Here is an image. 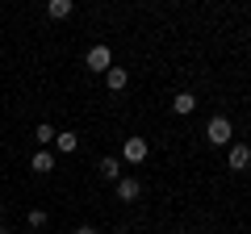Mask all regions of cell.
I'll list each match as a JSON object with an SVG mask.
<instances>
[{
	"instance_id": "obj_14",
	"label": "cell",
	"mask_w": 251,
	"mask_h": 234,
	"mask_svg": "<svg viewBox=\"0 0 251 234\" xmlns=\"http://www.w3.org/2000/svg\"><path fill=\"white\" fill-rule=\"evenodd\" d=\"M75 234H100V230H97V226H80V230H75Z\"/></svg>"
},
{
	"instance_id": "obj_15",
	"label": "cell",
	"mask_w": 251,
	"mask_h": 234,
	"mask_svg": "<svg viewBox=\"0 0 251 234\" xmlns=\"http://www.w3.org/2000/svg\"><path fill=\"white\" fill-rule=\"evenodd\" d=\"M0 234H9V226H0Z\"/></svg>"
},
{
	"instance_id": "obj_13",
	"label": "cell",
	"mask_w": 251,
	"mask_h": 234,
	"mask_svg": "<svg viewBox=\"0 0 251 234\" xmlns=\"http://www.w3.org/2000/svg\"><path fill=\"white\" fill-rule=\"evenodd\" d=\"M25 222L34 226V230H42V226H46V209H29V217H25Z\"/></svg>"
},
{
	"instance_id": "obj_2",
	"label": "cell",
	"mask_w": 251,
	"mask_h": 234,
	"mask_svg": "<svg viewBox=\"0 0 251 234\" xmlns=\"http://www.w3.org/2000/svg\"><path fill=\"white\" fill-rule=\"evenodd\" d=\"M84 67H88V71H100V75H105L109 67H113V50H109L105 42H97L88 54H84Z\"/></svg>"
},
{
	"instance_id": "obj_1",
	"label": "cell",
	"mask_w": 251,
	"mask_h": 234,
	"mask_svg": "<svg viewBox=\"0 0 251 234\" xmlns=\"http://www.w3.org/2000/svg\"><path fill=\"white\" fill-rule=\"evenodd\" d=\"M230 138H234L230 117H214V121L205 126V142H209V146H230Z\"/></svg>"
},
{
	"instance_id": "obj_4",
	"label": "cell",
	"mask_w": 251,
	"mask_h": 234,
	"mask_svg": "<svg viewBox=\"0 0 251 234\" xmlns=\"http://www.w3.org/2000/svg\"><path fill=\"white\" fill-rule=\"evenodd\" d=\"M226 167H230V171H247L251 167V146L247 142H230V151H226Z\"/></svg>"
},
{
	"instance_id": "obj_7",
	"label": "cell",
	"mask_w": 251,
	"mask_h": 234,
	"mask_svg": "<svg viewBox=\"0 0 251 234\" xmlns=\"http://www.w3.org/2000/svg\"><path fill=\"white\" fill-rule=\"evenodd\" d=\"M193 109H197V96H193V92H176V96H172V113L188 117Z\"/></svg>"
},
{
	"instance_id": "obj_3",
	"label": "cell",
	"mask_w": 251,
	"mask_h": 234,
	"mask_svg": "<svg viewBox=\"0 0 251 234\" xmlns=\"http://www.w3.org/2000/svg\"><path fill=\"white\" fill-rule=\"evenodd\" d=\"M147 151H151V146H147V138H143V134H130V138L122 142V163H143Z\"/></svg>"
},
{
	"instance_id": "obj_8",
	"label": "cell",
	"mask_w": 251,
	"mask_h": 234,
	"mask_svg": "<svg viewBox=\"0 0 251 234\" xmlns=\"http://www.w3.org/2000/svg\"><path fill=\"white\" fill-rule=\"evenodd\" d=\"M105 84H109V92H122L126 84H130V71H126V67H109V71H105Z\"/></svg>"
},
{
	"instance_id": "obj_10",
	"label": "cell",
	"mask_w": 251,
	"mask_h": 234,
	"mask_svg": "<svg viewBox=\"0 0 251 234\" xmlns=\"http://www.w3.org/2000/svg\"><path fill=\"white\" fill-rule=\"evenodd\" d=\"M54 134H59V130H54V126H50V121H42V126H38V130H34V138H38V151H46V146H50V142H54Z\"/></svg>"
},
{
	"instance_id": "obj_5",
	"label": "cell",
	"mask_w": 251,
	"mask_h": 234,
	"mask_svg": "<svg viewBox=\"0 0 251 234\" xmlns=\"http://www.w3.org/2000/svg\"><path fill=\"white\" fill-rule=\"evenodd\" d=\"M138 197H143V180L122 176V180H117V201H138Z\"/></svg>"
},
{
	"instance_id": "obj_12",
	"label": "cell",
	"mask_w": 251,
	"mask_h": 234,
	"mask_svg": "<svg viewBox=\"0 0 251 234\" xmlns=\"http://www.w3.org/2000/svg\"><path fill=\"white\" fill-rule=\"evenodd\" d=\"M72 9H75L72 0H50V4H46V13H50L54 21H63V17H72Z\"/></svg>"
},
{
	"instance_id": "obj_11",
	"label": "cell",
	"mask_w": 251,
	"mask_h": 234,
	"mask_svg": "<svg viewBox=\"0 0 251 234\" xmlns=\"http://www.w3.org/2000/svg\"><path fill=\"white\" fill-rule=\"evenodd\" d=\"M75 146H80L75 134H54V151H59V155H75Z\"/></svg>"
},
{
	"instance_id": "obj_6",
	"label": "cell",
	"mask_w": 251,
	"mask_h": 234,
	"mask_svg": "<svg viewBox=\"0 0 251 234\" xmlns=\"http://www.w3.org/2000/svg\"><path fill=\"white\" fill-rule=\"evenodd\" d=\"M97 171H100V180L117 184V180H122V159H113V155H109V159H100V163H97Z\"/></svg>"
},
{
	"instance_id": "obj_9",
	"label": "cell",
	"mask_w": 251,
	"mask_h": 234,
	"mask_svg": "<svg viewBox=\"0 0 251 234\" xmlns=\"http://www.w3.org/2000/svg\"><path fill=\"white\" fill-rule=\"evenodd\" d=\"M29 167H34L38 176H46V171H54V155L50 151H38L34 159H29Z\"/></svg>"
}]
</instances>
